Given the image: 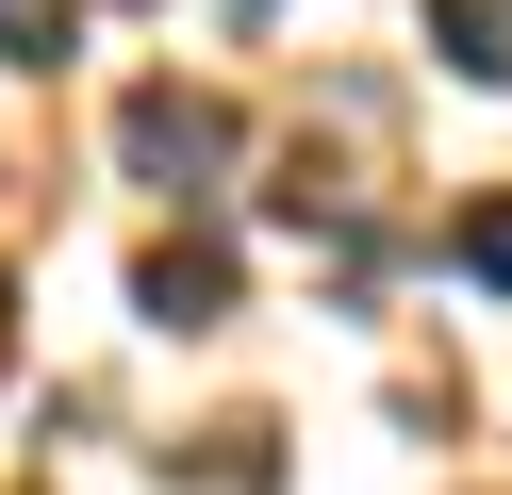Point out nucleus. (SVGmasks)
<instances>
[{"mask_svg": "<svg viewBox=\"0 0 512 495\" xmlns=\"http://www.w3.org/2000/svg\"><path fill=\"white\" fill-rule=\"evenodd\" d=\"M116 165H133V182H166V198H215L248 165V116L215 83H133L116 99Z\"/></svg>", "mask_w": 512, "mask_h": 495, "instance_id": "nucleus-1", "label": "nucleus"}, {"mask_svg": "<svg viewBox=\"0 0 512 495\" xmlns=\"http://www.w3.org/2000/svg\"><path fill=\"white\" fill-rule=\"evenodd\" d=\"M133 314L149 330H215L232 314V248H215V231H166V248L133 264Z\"/></svg>", "mask_w": 512, "mask_h": 495, "instance_id": "nucleus-2", "label": "nucleus"}, {"mask_svg": "<svg viewBox=\"0 0 512 495\" xmlns=\"http://www.w3.org/2000/svg\"><path fill=\"white\" fill-rule=\"evenodd\" d=\"M430 50L463 83H512V0H430Z\"/></svg>", "mask_w": 512, "mask_h": 495, "instance_id": "nucleus-3", "label": "nucleus"}, {"mask_svg": "<svg viewBox=\"0 0 512 495\" xmlns=\"http://www.w3.org/2000/svg\"><path fill=\"white\" fill-rule=\"evenodd\" d=\"M166 495H281V446H265V429H215V446L182 462Z\"/></svg>", "mask_w": 512, "mask_h": 495, "instance_id": "nucleus-4", "label": "nucleus"}, {"mask_svg": "<svg viewBox=\"0 0 512 495\" xmlns=\"http://www.w3.org/2000/svg\"><path fill=\"white\" fill-rule=\"evenodd\" d=\"M67 33H83V0H0V66H67Z\"/></svg>", "mask_w": 512, "mask_h": 495, "instance_id": "nucleus-5", "label": "nucleus"}, {"mask_svg": "<svg viewBox=\"0 0 512 495\" xmlns=\"http://www.w3.org/2000/svg\"><path fill=\"white\" fill-rule=\"evenodd\" d=\"M463 264H479V281L512 297V198H479V215H463Z\"/></svg>", "mask_w": 512, "mask_h": 495, "instance_id": "nucleus-6", "label": "nucleus"}, {"mask_svg": "<svg viewBox=\"0 0 512 495\" xmlns=\"http://www.w3.org/2000/svg\"><path fill=\"white\" fill-rule=\"evenodd\" d=\"M0 363H17V281H0Z\"/></svg>", "mask_w": 512, "mask_h": 495, "instance_id": "nucleus-7", "label": "nucleus"}]
</instances>
